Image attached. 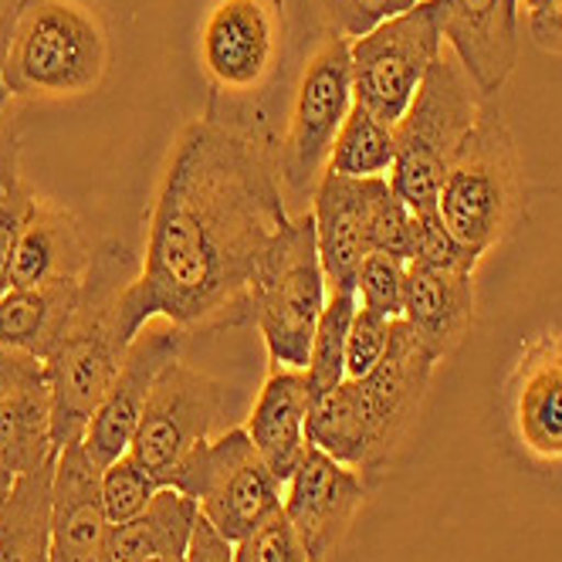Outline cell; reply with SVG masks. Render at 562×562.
<instances>
[{
    "instance_id": "cell-1",
    "label": "cell",
    "mask_w": 562,
    "mask_h": 562,
    "mask_svg": "<svg viewBox=\"0 0 562 562\" xmlns=\"http://www.w3.org/2000/svg\"><path fill=\"white\" fill-rule=\"evenodd\" d=\"M289 221L268 146L211 119L187 123L153 200L143 271L119 305L126 339L149 318L183 333L245 326L255 271Z\"/></svg>"
},
{
    "instance_id": "cell-2",
    "label": "cell",
    "mask_w": 562,
    "mask_h": 562,
    "mask_svg": "<svg viewBox=\"0 0 562 562\" xmlns=\"http://www.w3.org/2000/svg\"><path fill=\"white\" fill-rule=\"evenodd\" d=\"M136 258L119 240H102L82 278L75 323L45 359V380L52 393V437L55 448L82 440L105 393L123 367L130 339L119 323V305L133 285Z\"/></svg>"
},
{
    "instance_id": "cell-3",
    "label": "cell",
    "mask_w": 562,
    "mask_h": 562,
    "mask_svg": "<svg viewBox=\"0 0 562 562\" xmlns=\"http://www.w3.org/2000/svg\"><path fill=\"white\" fill-rule=\"evenodd\" d=\"M109 71V34L82 0H34L24 11L0 68L14 99H78L102 86Z\"/></svg>"
},
{
    "instance_id": "cell-4",
    "label": "cell",
    "mask_w": 562,
    "mask_h": 562,
    "mask_svg": "<svg viewBox=\"0 0 562 562\" xmlns=\"http://www.w3.org/2000/svg\"><path fill=\"white\" fill-rule=\"evenodd\" d=\"M481 95L454 52H440L404 119L393 126L390 187L414 214H434L454 156L481 115Z\"/></svg>"
},
{
    "instance_id": "cell-5",
    "label": "cell",
    "mask_w": 562,
    "mask_h": 562,
    "mask_svg": "<svg viewBox=\"0 0 562 562\" xmlns=\"http://www.w3.org/2000/svg\"><path fill=\"white\" fill-rule=\"evenodd\" d=\"M518 211H521L518 146L502 112L485 105L445 177L437 214L461 245L485 255L508 234Z\"/></svg>"
},
{
    "instance_id": "cell-6",
    "label": "cell",
    "mask_w": 562,
    "mask_h": 562,
    "mask_svg": "<svg viewBox=\"0 0 562 562\" xmlns=\"http://www.w3.org/2000/svg\"><path fill=\"white\" fill-rule=\"evenodd\" d=\"M326 271L318 258L315 217L302 211L265 251L251 308L274 370H305L318 315L326 308Z\"/></svg>"
},
{
    "instance_id": "cell-7",
    "label": "cell",
    "mask_w": 562,
    "mask_h": 562,
    "mask_svg": "<svg viewBox=\"0 0 562 562\" xmlns=\"http://www.w3.org/2000/svg\"><path fill=\"white\" fill-rule=\"evenodd\" d=\"M200 68L214 89L211 119L231 126L258 95H265L285 58V0H211L196 37Z\"/></svg>"
},
{
    "instance_id": "cell-8",
    "label": "cell",
    "mask_w": 562,
    "mask_h": 562,
    "mask_svg": "<svg viewBox=\"0 0 562 562\" xmlns=\"http://www.w3.org/2000/svg\"><path fill=\"white\" fill-rule=\"evenodd\" d=\"M352 61L349 42L326 34L305 58L299 86L292 92L285 133L278 143V180L285 200L315 193L318 180L329 170L336 136L352 109Z\"/></svg>"
},
{
    "instance_id": "cell-9",
    "label": "cell",
    "mask_w": 562,
    "mask_h": 562,
    "mask_svg": "<svg viewBox=\"0 0 562 562\" xmlns=\"http://www.w3.org/2000/svg\"><path fill=\"white\" fill-rule=\"evenodd\" d=\"M170 485L190 495L200 505V515L227 542H240L285 502L281 481L265 464L245 427H231L193 448Z\"/></svg>"
},
{
    "instance_id": "cell-10",
    "label": "cell",
    "mask_w": 562,
    "mask_h": 562,
    "mask_svg": "<svg viewBox=\"0 0 562 562\" xmlns=\"http://www.w3.org/2000/svg\"><path fill=\"white\" fill-rule=\"evenodd\" d=\"M231 411L234 396L227 383L187 367L183 359H173L153 383L130 454L159 485H170L187 454L204 440H214Z\"/></svg>"
},
{
    "instance_id": "cell-11",
    "label": "cell",
    "mask_w": 562,
    "mask_h": 562,
    "mask_svg": "<svg viewBox=\"0 0 562 562\" xmlns=\"http://www.w3.org/2000/svg\"><path fill=\"white\" fill-rule=\"evenodd\" d=\"M440 52H445V31L434 0H420L417 8L356 37L349 42L356 102L386 126H396Z\"/></svg>"
},
{
    "instance_id": "cell-12",
    "label": "cell",
    "mask_w": 562,
    "mask_h": 562,
    "mask_svg": "<svg viewBox=\"0 0 562 562\" xmlns=\"http://www.w3.org/2000/svg\"><path fill=\"white\" fill-rule=\"evenodd\" d=\"M434 367H437V356L424 346V339L404 323V318H396L383 359L367 376L352 380L356 407L367 430L363 471L380 474L393 461V454L404 448L411 427L417 424Z\"/></svg>"
},
{
    "instance_id": "cell-13",
    "label": "cell",
    "mask_w": 562,
    "mask_h": 562,
    "mask_svg": "<svg viewBox=\"0 0 562 562\" xmlns=\"http://www.w3.org/2000/svg\"><path fill=\"white\" fill-rule=\"evenodd\" d=\"M183 336H187L183 329H177L173 323L164 318V326L146 323L136 333V339L130 342L123 367H119V376H115L112 390L105 393V400L99 404V411L89 420V430L82 437L86 454L99 468H109L112 461L130 454L136 427L143 420V411H146V400L153 393V383L173 363V359H180Z\"/></svg>"
},
{
    "instance_id": "cell-14",
    "label": "cell",
    "mask_w": 562,
    "mask_h": 562,
    "mask_svg": "<svg viewBox=\"0 0 562 562\" xmlns=\"http://www.w3.org/2000/svg\"><path fill=\"white\" fill-rule=\"evenodd\" d=\"M363 502V474L339 464L326 451L308 448L305 461L289 477V495L281 502V508H285L292 529L299 532L308 562H326L346 542Z\"/></svg>"
},
{
    "instance_id": "cell-15",
    "label": "cell",
    "mask_w": 562,
    "mask_h": 562,
    "mask_svg": "<svg viewBox=\"0 0 562 562\" xmlns=\"http://www.w3.org/2000/svg\"><path fill=\"white\" fill-rule=\"evenodd\" d=\"M440 31L474 89L492 99L505 89L521 55L518 0H434Z\"/></svg>"
},
{
    "instance_id": "cell-16",
    "label": "cell",
    "mask_w": 562,
    "mask_h": 562,
    "mask_svg": "<svg viewBox=\"0 0 562 562\" xmlns=\"http://www.w3.org/2000/svg\"><path fill=\"white\" fill-rule=\"evenodd\" d=\"M390 193L386 177L356 180L326 170L318 180L315 200V237L326 281L333 292H356V271L370 255V224L380 200Z\"/></svg>"
},
{
    "instance_id": "cell-17",
    "label": "cell",
    "mask_w": 562,
    "mask_h": 562,
    "mask_svg": "<svg viewBox=\"0 0 562 562\" xmlns=\"http://www.w3.org/2000/svg\"><path fill=\"white\" fill-rule=\"evenodd\" d=\"M512 427L539 461H562V333L536 336L512 373Z\"/></svg>"
},
{
    "instance_id": "cell-18",
    "label": "cell",
    "mask_w": 562,
    "mask_h": 562,
    "mask_svg": "<svg viewBox=\"0 0 562 562\" xmlns=\"http://www.w3.org/2000/svg\"><path fill=\"white\" fill-rule=\"evenodd\" d=\"M102 468L86 454L82 440L61 448L55 471V529L52 562H109V518L99 498Z\"/></svg>"
},
{
    "instance_id": "cell-19",
    "label": "cell",
    "mask_w": 562,
    "mask_h": 562,
    "mask_svg": "<svg viewBox=\"0 0 562 562\" xmlns=\"http://www.w3.org/2000/svg\"><path fill=\"white\" fill-rule=\"evenodd\" d=\"M95 248L89 245L86 227L78 217L48 196H37V204L24 224L18 251L11 261V289H34L48 281H78L86 278Z\"/></svg>"
},
{
    "instance_id": "cell-20",
    "label": "cell",
    "mask_w": 562,
    "mask_h": 562,
    "mask_svg": "<svg viewBox=\"0 0 562 562\" xmlns=\"http://www.w3.org/2000/svg\"><path fill=\"white\" fill-rule=\"evenodd\" d=\"M308 411L312 393L305 370H274L261 386L255 411L248 417V434L255 440L258 454L274 471L281 485L299 471L308 454Z\"/></svg>"
},
{
    "instance_id": "cell-21",
    "label": "cell",
    "mask_w": 562,
    "mask_h": 562,
    "mask_svg": "<svg viewBox=\"0 0 562 562\" xmlns=\"http://www.w3.org/2000/svg\"><path fill=\"white\" fill-rule=\"evenodd\" d=\"M404 323L440 363L458 349L474 323V274L407 265Z\"/></svg>"
},
{
    "instance_id": "cell-22",
    "label": "cell",
    "mask_w": 562,
    "mask_h": 562,
    "mask_svg": "<svg viewBox=\"0 0 562 562\" xmlns=\"http://www.w3.org/2000/svg\"><path fill=\"white\" fill-rule=\"evenodd\" d=\"M78 299H82V278L48 281V285L34 289H8L0 295V346L45 363L71 329Z\"/></svg>"
},
{
    "instance_id": "cell-23",
    "label": "cell",
    "mask_w": 562,
    "mask_h": 562,
    "mask_svg": "<svg viewBox=\"0 0 562 562\" xmlns=\"http://www.w3.org/2000/svg\"><path fill=\"white\" fill-rule=\"evenodd\" d=\"M200 518V505L173 485H164L153 502L123 526H109V562H149L180 559L190 549V536Z\"/></svg>"
},
{
    "instance_id": "cell-24",
    "label": "cell",
    "mask_w": 562,
    "mask_h": 562,
    "mask_svg": "<svg viewBox=\"0 0 562 562\" xmlns=\"http://www.w3.org/2000/svg\"><path fill=\"white\" fill-rule=\"evenodd\" d=\"M55 471L58 458L14 477V488L0 508V562H52Z\"/></svg>"
},
{
    "instance_id": "cell-25",
    "label": "cell",
    "mask_w": 562,
    "mask_h": 562,
    "mask_svg": "<svg viewBox=\"0 0 562 562\" xmlns=\"http://www.w3.org/2000/svg\"><path fill=\"white\" fill-rule=\"evenodd\" d=\"M58 454L61 451L52 437L48 380H34L0 400V468L18 477L55 461Z\"/></svg>"
},
{
    "instance_id": "cell-26",
    "label": "cell",
    "mask_w": 562,
    "mask_h": 562,
    "mask_svg": "<svg viewBox=\"0 0 562 562\" xmlns=\"http://www.w3.org/2000/svg\"><path fill=\"white\" fill-rule=\"evenodd\" d=\"M393 159H396L393 126H386L383 119H376L359 102H352L346 123L336 136L329 170L342 177H356V180H373L393 170Z\"/></svg>"
},
{
    "instance_id": "cell-27",
    "label": "cell",
    "mask_w": 562,
    "mask_h": 562,
    "mask_svg": "<svg viewBox=\"0 0 562 562\" xmlns=\"http://www.w3.org/2000/svg\"><path fill=\"white\" fill-rule=\"evenodd\" d=\"M356 308H359L356 292H333L323 315H318L308 367H305L312 400L336 390L346 380V339H349Z\"/></svg>"
},
{
    "instance_id": "cell-28",
    "label": "cell",
    "mask_w": 562,
    "mask_h": 562,
    "mask_svg": "<svg viewBox=\"0 0 562 562\" xmlns=\"http://www.w3.org/2000/svg\"><path fill=\"white\" fill-rule=\"evenodd\" d=\"M159 488L164 485H159V481L133 454H123L109 468H102L99 498H102V512L109 518V526H123V521L136 518L153 502V495Z\"/></svg>"
},
{
    "instance_id": "cell-29",
    "label": "cell",
    "mask_w": 562,
    "mask_h": 562,
    "mask_svg": "<svg viewBox=\"0 0 562 562\" xmlns=\"http://www.w3.org/2000/svg\"><path fill=\"white\" fill-rule=\"evenodd\" d=\"M407 261L393 255H367L356 271V302L383 318H404Z\"/></svg>"
},
{
    "instance_id": "cell-30",
    "label": "cell",
    "mask_w": 562,
    "mask_h": 562,
    "mask_svg": "<svg viewBox=\"0 0 562 562\" xmlns=\"http://www.w3.org/2000/svg\"><path fill=\"white\" fill-rule=\"evenodd\" d=\"M481 255L445 227L440 214H414V237H411V261L420 268H445V271H471L477 268Z\"/></svg>"
},
{
    "instance_id": "cell-31",
    "label": "cell",
    "mask_w": 562,
    "mask_h": 562,
    "mask_svg": "<svg viewBox=\"0 0 562 562\" xmlns=\"http://www.w3.org/2000/svg\"><path fill=\"white\" fill-rule=\"evenodd\" d=\"M312 4L329 34L342 37V42H356V37L376 31L390 18L417 8L420 0H312Z\"/></svg>"
},
{
    "instance_id": "cell-32",
    "label": "cell",
    "mask_w": 562,
    "mask_h": 562,
    "mask_svg": "<svg viewBox=\"0 0 562 562\" xmlns=\"http://www.w3.org/2000/svg\"><path fill=\"white\" fill-rule=\"evenodd\" d=\"M234 562H308V552L292 529L285 508H278L258 529L234 542Z\"/></svg>"
},
{
    "instance_id": "cell-33",
    "label": "cell",
    "mask_w": 562,
    "mask_h": 562,
    "mask_svg": "<svg viewBox=\"0 0 562 562\" xmlns=\"http://www.w3.org/2000/svg\"><path fill=\"white\" fill-rule=\"evenodd\" d=\"M396 318H383L370 308H356L346 339V380L367 376L390 346V329Z\"/></svg>"
},
{
    "instance_id": "cell-34",
    "label": "cell",
    "mask_w": 562,
    "mask_h": 562,
    "mask_svg": "<svg viewBox=\"0 0 562 562\" xmlns=\"http://www.w3.org/2000/svg\"><path fill=\"white\" fill-rule=\"evenodd\" d=\"M411 237H414V211L390 187V193L373 211L370 255H393L400 261H411Z\"/></svg>"
},
{
    "instance_id": "cell-35",
    "label": "cell",
    "mask_w": 562,
    "mask_h": 562,
    "mask_svg": "<svg viewBox=\"0 0 562 562\" xmlns=\"http://www.w3.org/2000/svg\"><path fill=\"white\" fill-rule=\"evenodd\" d=\"M37 204V193L27 187V180H14L4 196H0V295L11 289V261L18 251V240L24 234V224Z\"/></svg>"
},
{
    "instance_id": "cell-36",
    "label": "cell",
    "mask_w": 562,
    "mask_h": 562,
    "mask_svg": "<svg viewBox=\"0 0 562 562\" xmlns=\"http://www.w3.org/2000/svg\"><path fill=\"white\" fill-rule=\"evenodd\" d=\"M21 180V112L18 99L0 82V196Z\"/></svg>"
},
{
    "instance_id": "cell-37",
    "label": "cell",
    "mask_w": 562,
    "mask_h": 562,
    "mask_svg": "<svg viewBox=\"0 0 562 562\" xmlns=\"http://www.w3.org/2000/svg\"><path fill=\"white\" fill-rule=\"evenodd\" d=\"M34 380H45V363H42V359L0 346V400H8L11 393L24 390Z\"/></svg>"
},
{
    "instance_id": "cell-38",
    "label": "cell",
    "mask_w": 562,
    "mask_h": 562,
    "mask_svg": "<svg viewBox=\"0 0 562 562\" xmlns=\"http://www.w3.org/2000/svg\"><path fill=\"white\" fill-rule=\"evenodd\" d=\"M532 45L546 55H562V0H546L532 14H526Z\"/></svg>"
},
{
    "instance_id": "cell-39",
    "label": "cell",
    "mask_w": 562,
    "mask_h": 562,
    "mask_svg": "<svg viewBox=\"0 0 562 562\" xmlns=\"http://www.w3.org/2000/svg\"><path fill=\"white\" fill-rule=\"evenodd\" d=\"M187 562H234V542H227L211 521L200 515L190 536Z\"/></svg>"
},
{
    "instance_id": "cell-40",
    "label": "cell",
    "mask_w": 562,
    "mask_h": 562,
    "mask_svg": "<svg viewBox=\"0 0 562 562\" xmlns=\"http://www.w3.org/2000/svg\"><path fill=\"white\" fill-rule=\"evenodd\" d=\"M34 4V0H0V68H4L8 48H11V37L24 18V11Z\"/></svg>"
},
{
    "instance_id": "cell-41",
    "label": "cell",
    "mask_w": 562,
    "mask_h": 562,
    "mask_svg": "<svg viewBox=\"0 0 562 562\" xmlns=\"http://www.w3.org/2000/svg\"><path fill=\"white\" fill-rule=\"evenodd\" d=\"M11 488H14V474L0 468V508H4V502H8V495H11Z\"/></svg>"
},
{
    "instance_id": "cell-42",
    "label": "cell",
    "mask_w": 562,
    "mask_h": 562,
    "mask_svg": "<svg viewBox=\"0 0 562 562\" xmlns=\"http://www.w3.org/2000/svg\"><path fill=\"white\" fill-rule=\"evenodd\" d=\"M518 4H526V14H532V11H539L546 0H518Z\"/></svg>"
},
{
    "instance_id": "cell-43",
    "label": "cell",
    "mask_w": 562,
    "mask_h": 562,
    "mask_svg": "<svg viewBox=\"0 0 562 562\" xmlns=\"http://www.w3.org/2000/svg\"><path fill=\"white\" fill-rule=\"evenodd\" d=\"M149 562H187V555H180V559H149Z\"/></svg>"
}]
</instances>
